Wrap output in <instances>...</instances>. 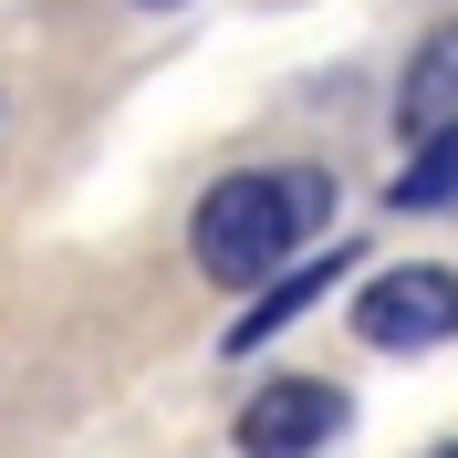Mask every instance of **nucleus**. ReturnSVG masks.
<instances>
[{
  "instance_id": "nucleus-1",
  "label": "nucleus",
  "mask_w": 458,
  "mask_h": 458,
  "mask_svg": "<svg viewBox=\"0 0 458 458\" xmlns=\"http://www.w3.org/2000/svg\"><path fill=\"white\" fill-rule=\"evenodd\" d=\"M323 229H334V177L323 167H240V177H219L199 199L188 250H199L208 282H271Z\"/></svg>"
},
{
  "instance_id": "nucleus-2",
  "label": "nucleus",
  "mask_w": 458,
  "mask_h": 458,
  "mask_svg": "<svg viewBox=\"0 0 458 458\" xmlns=\"http://www.w3.org/2000/svg\"><path fill=\"white\" fill-rule=\"evenodd\" d=\"M354 334L375 354H428V344L458 334V271L448 260H396L354 292Z\"/></svg>"
},
{
  "instance_id": "nucleus-3",
  "label": "nucleus",
  "mask_w": 458,
  "mask_h": 458,
  "mask_svg": "<svg viewBox=\"0 0 458 458\" xmlns=\"http://www.w3.org/2000/svg\"><path fill=\"white\" fill-rule=\"evenodd\" d=\"M344 386H323V375H282V386H260L250 406H240V458H323L344 437Z\"/></svg>"
},
{
  "instance_id": "nucleus-4",
  "label": "nucleus",
  "mask_w": 458,
  "mask_h": 458,
  "mask_svg": "<svg viewBox=\"0 0 458 458\" xmlns=\"http://www.w3.org/2000/svg\"><path fill=\"white\" fill-rule=\"evenodd\" d=\"M458 125V21H437L428 42H417V63H406V84H396V136H406V157L428 136H448Z\"/></svg>"
},
{
  "instance_id": "nucleus-5",
  "label": "nucleus",
  "mask_w": 458,
  "mask_h": 458,
  "mask_svg": "<svg viewBox=\"0 0 458 458\" xmlns=\"http://www.w3.org/2000/svg\"><path fill=\"white\" fill-rule=\"evenodd\" d=\"M323 282H344V250H323V260H302V271H292L282 292H260L250 313L229 323V344H240V354H250V344H271V334H282L292 313H313V302H323Z\"/></svg>"
},
{
  "instance_id": "nucleus-6",
  "label": "nucleus",
  "mask_w": 458,
  "mask_h": 458,
  "mask_svg": "<svg viewBox=\"0 0 458 458\" xmlns=\"http://www.w3.org/2000/svg\"><path fill=\"white\" fill-rule=\"evenodd\" d=\"M386 208H406V219H437V208H458V125H448V136H428V146L396 167Z\"/></svg>"
},
{
  "instance_id": "nucleus-7",
  "label": "nucleus",
  "mask_w": 458,
  "mask_h": 458,
  "mask_svg": "<svg viewBox=\"0 0 458 458\" xmlns=\"http://www.w3.org/2000/svg\"><path fill=\"white\" fill-rule=\"evenodd\" d=\"M146 11H167V0H146Z\"/></svg>"
},
{
  "instance_id": "nucleus-8",
  "label": "nucleus",
  "mask_w": 458,
  "mask_h": 458,
  "mask_svg": "<svg viewBox=\"0 0 458 458\" xmlns=\"http://www.w3.org/2000/svg\"><path fill=\"white\" fill-rule=\"evenodd\" d=\"M437 458H458V448H437Z\"/></svg>"
}]
</instances>
